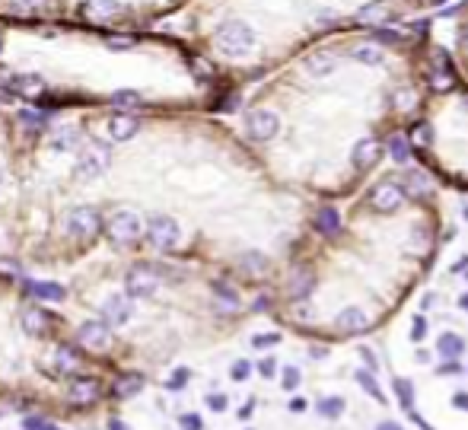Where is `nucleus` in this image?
Masks as SVG:
<instances>
[{"mask_svg":"<svg viewBox=\"0 0 468 430\" xmlns=\"http://www.w3.org/2000/svg\"><path fill=\"white\" fill-rule=\"evenodd\" d=\"M112 163V150H108L106 143H90L80 159H76V175H83V179H99V175L108 169Z\"/></svg>","mask_w":468,"mask_h":430,"instance_id":"nucleus-5","label":"nucleus"},{"mask_svg":"<svg viewBox=\"0 0 468 430\" xmlns=\"http://www.w3.org/2000/svg\"><path fill=\"white\" fill-rule=\"evenodd\" d=\"M112 430H128V427H124L121 421H112Z\"/></svg>","mask_w":468,"mask_h":430,"instance_id":"nucleus-41","label":"nucleus"},{"mask_svg":"<svg viewBox=\"0 0 468 430\" xmlns=\"http://www.w3.org/2000/svg\"><path fill=\"white\" fill-rule=\"evenodd\" d=\"M3 45H7V35H3V29H0V54H3Z\"/></svg>","mask_w":468,"mask_h":430,"instance_id":"nucleus-40","label":"nucleus"},{"mask_svg":"<svg viewBox=\"0 0 468 430\" xmlns=\"http://www.w3.org/2000/svg\"><path fill=\"white\" fill-rule=\"evenodd\" d=\"M19 322H23V328L29 335L42 338V335H48V325H51V319H48V312L38 310V306H26L23 316H19Z\"/></svg>","mask_w":468,"mask_h":430,"instance_id":"nucleus-17","label":"nucleus"},{"mask_svg":"<svg viewBox=\"0 0 468 430\" xmlns=\"http://www.w3.org/2000/svg\"><path fill=\"white\" fill-rule=\"evenodd\" d=\"M408 128L423 166L468 189V80L443 48L433 54L430 86Z\"/></svg>","mask_w":468,"mask_h":430,"instance_id":"nucleus-3","label":"nucleus"},{"mask_svg":"<svg viewBox=\"0 0 468 430\" xmlns=\"http://www.w3.org/2000/svg\"><path fill=\"white\" fill-rule=\"evenodd\" d=\"M302 408H306V401H302V399H296V401H293V405H290V411H296V415H300Z\"/></svg>","mask_w":468,"mask_h":430,"instance_id":"nucleus-39","label":"nucleus"},{"mask_svg":"<svg viewBox=\"0 0 468 430\" xmlns=\"http://www.w3.org/2000/svg\"><path fill=\"white\" fill-rule=\"evenodd\" d=\"M144 389V379H140V373H131V376H121L118 379V395L121 399H131V395H137Z\"/></svg>","mask_w":468,"mask_h":430,"instance_id":"nucleus-22","label":"nucleus"},{"mask_svg":"<svg viewBox=\"0 0 468 430\" xmlns=\"http://www.w3.org/2000/svg\"><path fill=\"white\" fill-rule=\"evenodd\" d=\"M376 430H401V424H395V421H382Z\"/></svg>","mask_w":468,"mask_h":430,"instance_id":"nucleus-36","label":"nucleus"},{"mask_svg":"<svg viewBox=\"0 0 468 430\" xmlns=\"http://www.w3.org/2000/svg\"><path fill=\"white\" fill-rule=\"evenodd\" d=\"M181 427H185V430H201V417H197V415H181Z\"/></svg>","mask_w":468,"mask_h":430,"instance_id":"nucleus-31","label":"nucleus"},{"mask_svg":"<svg viewBox=\"0 0 468 430\" xmlns=\"http://www.w3.org/2000/svg\"><path fill=\"white\" fill-rule=\"evenodd\" d=\"M108 236H112L118 246H131L144 236V223L134 211H118L112 220H108Z\"/></svg>","mask_w":468,"mask_h":430,"instance_id":"nucleus-6","label":"nucleus"},{"mask_svg":"<svg viewBox=\"0 0 468 430\" xmlns=\"http://www.w3.org/2000/svg\"><path fill=\"white\" fill-rule=\"evenodd\" d=\"M144 233H147V239H150L153 249H159V252L175 249V246H179V239H181L179 220L169 217V214H153Z\"/></svg>","mask_w":468,"mask_h":430,"instance_id":"nucleus-4","label":"nucleus"},{"mask_svg":"<svg viewBox=\"0 0 468 430\" xmlns=\"http://www.w3.org/2000/svg\"><path fill=\"white\" fill-rule=\"evenodd\" d=\"M284 385H287V389H296V385H300V373H296L293 367L284 370Z\"/></svg>","mask_w":468,"mask_h":430,"instance_id":"nucleus-29","label":"nucleus"},{"mask_svg":"<svg viewBox=\"0 0 468 430\" xmlns=\"http://www.w3.org/2000/svg\"><path fill=\"white\" fill-rule=\"evenodd\" d=\"M357 379H360V385H363V389H366V392H370L376 401H382V399H385V395H382V389H379V385H376V379H373L370 373H360V376H357Z\"/></svg>","mask_w":468,"mask_h":430,"instance_id":"nucleus-28","label":"nucleus"},{"mask_svg":"<svg viewBox=\"0 0 468 430\" xmlns=\"http://www.w3.org/2000/svg\"><path fill=\"white\" fill-rule=\"evenodd\" d=\"M106 45L112 48V51H124V48L137 45V38L134 35H115V38H106Z\"/></svg>","mask_w":468,"mask_h":430,"instance_id":"nucleus-27","label":"nucleus"},{"mask_svg":"<svg viewBox=\"0 0 468 430\" xmlns=\"http://www.w3.org/2000/svg\"><path fill=\"white\" fill-rule=\"evenodd\" d=\"M433 0H229L207 29L211 51L258 77L322 38L398 26Z\"/></svg>","mask_w":468,"mask_h":430,"instance_id":"nucleus-2","label":"nucleus"},{"mask_svg":"<svg viewBox=\"0 0 468 430\" xmlns=\"http://www.w3.org/2000/svg\"><path fill=\"white\" fill-rule=\"evenodd\" d=\"M102 395V383L96 376H83V379H74L70 383V399L80 401V405H90Z\"/></svg>","mask_w":468,"mask_h":430,"instance_id":"nucleus-15","label":"nucleus"},{"mask_svg":"<svg viewBox=\"0 0 468 430\" xmlns=\"http://www.w3.org/2000/svg\"><path fill=\"white\" fill-rule=\"evenodd\" d=\"M26 430H58V427H51V424H45V421H38V417H29V421H26Z\"/></svg>","mask_w":468,"mask_h":430,"instance_id":"nucleus-32","label":"nucleus"},{"mask_svg":"<svg viewBox=\"0 0 468 430\" xmlns=\"http://www.w3.org/2000/svg\"><path fill=\"white\" fill-rule=\"evenodd\" d=\"M341 411H344V401L341 399H325L322 405H318V415L322 417H338Z\"/></svg>","mask_w":468,"mask_h":430,"instance_id":"nucleus-25","label":"nucleus"},{"mask_svg":"<svg viewBox=\"0 0 468 430\" xmlns=\"http://www.w3.org/2000/svg\"><path fill=\"white\" fill-rule=\"evenodd\" d=\"M443 351H446V354H455V351H459V341H455V338H443Z\"/></svg>","mask_w":468,"mask_h":430,"instance_id":"nucleus-35","label":"nucleus"},{"mask_svg":"<svg viewBox=\"0 0 468 430\" xmlns=\"http://www.w3.org/2000/svg\"><path fill=\"white\" fill-rule=\"evenodd\" d=\"M80 128L76 125H58V128H51V134H48V143H51L54 153H70L80 147Z\"/></svg>","mask_w":468,"mask_h":430,"instance_id":"nucleus-13","label":"nucleus"},{"mask_svg":"<svg viewBox=\"0 0 468 430\" xmlns=\"http://www.w3.org/2000/svg\"><path fill=\"white\" fill-rule=\"evenodd\" d=\"M76 338H80V344L90 347V351H102V347H108L112 335H108V325L102 319H86L76 328Z\"/></svg>","mask_w":468,"mask_h":430,"instance_id":"nucleus-11","label":"nucleus"},{"mask_svg":"<svg viewBox=\"0 0 468 430\" xmlns=\"http://www.w3.org/2000/svg\"><path fill=\"white\" fill-rule=\"evenodd\" d=\"M137 128H140V121L134 118V115H112L108 118V137L112 141H131V137L137 134Z\"/></svg>","mask_w":468,"mask_h":430,"instance_id":"nucleus-16","label":"nucleus"},{"mask_svg":"<svg viewBox=\"0 0 468 430\" xmlns=\"http://www.w3.org/2000/svg\"><path fill=\"white\" fill-rule=\"evenodd\" d=\"M51 360H54V370L58 373H70L76 363H80V357H76V351L70 344H60V347H54Z\"/></svg>","mask_w":468,"mask_h":430,"instance_id":"nucleus-20","label":"nucleus"},{"mask_svg":"<svg viewBox=\"0 0 468 430\" xmlns=\"http://www.w3.org/2000/svg\"><path fill=\"white\" fill-rule=\"evenodd\" d=\"M131 319V303L128 296L112 294L106 303H102V322L106 325H124Z\"/></svg>","mask_w":468,"mask_h":430,"instance_id":"nucleus-14","label":"nucleus"},{"mask_svg":"<svg viewBox=\"0 0 468 430\" xmlns=\"http://www.w3.org/2000/svg\"><path fill=\"white\" fill-rule=\"evenodd\" d=\"M124 287H128V296L131 300H144V296H153L159 287V278L153 268H147V264H134L128 271V280H124Z\"/></svg>","mask_w":468,"mask_h":430,"instance_id":"nucleus-9","label":"nucleus"},{"mask_svg":"<svg viewBox=\"0 0 468 430\" xmlns=\"http://www.w3.org/2000/svg\"><path fill=\"white\" fill-rule=\"evenodd\" d=\"M233 376H236V379H245V376H249V363H236V367H233Z\"/></svg>","mask_w":468,"mask_h":430,"instance_id":"nucleus-34","label":"nucleus"},{"mask_svg":"<svg viewBox=\"0 0 468 430\" xmlns=\"http://www.w3.org/2000/svg\"><path fill=\"white\" fill-rule=\"evenodd\" d=\"M0 83L7 86L10 96H23V99H35L45 93L42 77L35 74H0Z\"/></svg>","mask_w":468,"mask_h":430,"instance_id":"nucleus-10","label":"nucleus"},{"mask_svg":"<svg viewBox=\"0 0 468 430\" xmlns=\"http://www.w3.org/2000/svg\"><path fill=\"white\" fill-rule=\"evenodd\" d=\"M42 7H45V0H10V10L16 16H35Z\"/></svg>","mask_w":468,"mask_h":430,"instance_id":"nucleus-23","label":"nucleus"},{"mask_svg":"<svg viewBox=\"0 0 468 430\" xmlns=\"http://www.w3.org/2000/svg\"><path fill=\"white\" fill-rule=\"evenodd\" d=\"M213 300H217L220 310L233 312L239 306V294H236V287H229L227 280H213Z\"/></svg>","mask_w":468,"mask_h":430,"instance_id":"nucleus-19","label":"nucleus"},{"mask_svg":"<svg viewBox=\"0 0 468 430\" xmlns=\"http://www.w3.org/2000/svg\"><path fill=\"white\" fill-rule=\"evenodd\" d=\"M455 405H459L462 411H468V395H455Z\"/></svg>","mask_w":468,"mask_h":430,"instance_id":"nucleus-38","label":"nucleus"},{"mask_svg":"<svg viewBox=\"0 0 468 430\" xmlns=\"http://www.w3.org/2000/svg\"><path fill=\"white\" fill-rule=\"evenodd\" d=\"M16 121H19V128H23L26 134H38V131L48 128V115L35 112V109H23V112L16 115Z\"/></svg>","mask_w":468,"mask_h":430,"instance_id":"nucleus-18","label":"nucleus"},{"mask_svg":"<svg viewBox=\"0 0 468 430\" xmlns=\"http://www.w3.org/2000/svg\"><path fill=\"white\" fill-rule=\"evenodd\" d=\"M76 13L83 16L86 23H108L121 13V3L118 0H83Z\"/></svg>","mask_w":468,"mask_h":430,"instance_id":"nucleus-12","label":"nucleus"},{"mask_svg":"<svg viewBox=\"0 0 468 430\" xmlns=\"http://www.w3.org/2000/svg\"><path fill=\"white\" fill-rule=\"evenodd\" d=\"M26 290L32 296H42V300H64V287L60 284H45V280H26Z\"/></svg>","mask_w":468,"mask_h":430,"instance_id":"nucleus-21","label":"nucleus"},{"mask_svg":"<svg viewBox=\"0 0 468 430\" xmlns=\"http://www.w3.org/2000/svg\"><path fill=\"white\" fill-rule=\"evenodd\" d=\"M261 373H264V376H271V373H274V360H264L261 363Z\"/></svg>","mask_w":468,"mask_h":430,"instance_id":"nucleus-37","label":"nucleus"},{"mask_svg":"<svg viewBox=\"0 0 468 430\" xmlns=\"http://www.w3.org/2000/svg\"><path fill=\"white\" fill-rule=\"evenodd\" d=\"M185 379H188V370H175L172 379H169V389H181V385H185Z\"/></svg>","mask_w":468,"mask_h":430,"instance_id":"nucleus-30","label":"nucleus"},{"mask_svg":"<svg viewBox=\"0 0 468 430\" xmlns=\"http://www.w3.org/2000/svg\"><path fill=\"white\" fill-rule=\"evenodd\" d=\"M395 389H398V395H401V405L408 408V411H414V392H411L408 379H398V383H395Z\"/></svg>","mask_w":468,"mask_h":430,"instance_id":"nucleus-26","label":"nucleus"},{"mask_svg":"<svg viewBox=\"0 0 468 430\" xmlns=\"http://www.w3.org/2000/svg\"><path fill=\"white\" fill-rule=\"evenodd\" d=\"M437 45L408 26L354 29L293 54L255 106L271 121L264 147H287L306 179L348 189L370 175L414 121Z\"/></svg>","mask_w":468,"mask_h":430,"instance_id":"nucleus-1","label":"nucleus"},{"mask_svg":"<svg viewBox=\"0 0 468 430\" xmlns=\"http://www.w3.org/2000/svg\"><path fill=\"white\" fill-rule=\"evenodd\" d=\"M0 179H3V175H0Z\"/></svg>","mask_w":468,"mask_h":430,"instance_id":"nucleus-42","label":"nucleus"},{"mask_svg":"<svg viewBox=\"0 0 468 430\" xmlns=\"http://www.w3.org/2000/svg\"><path fill=\"white\" fill-rule=\"evenodd\" d=\"M453 64L462 77L468 80V0L462 3V10L455 13L453 26Z\"/></svg>","mask_w":468,"mask_h":430,"instance_id":"nucleus-7","label":"nucleus"},{"mask_svg":"<svg viewBox=\"0 0 468 430\" xmlns=\"http://www.w3.org/2000/svg\"><path fill=\"white\" fill-rule=\"evenodd\" d=\"M137 102H140V93H134V90H121L112 96V106H121V109L137 106Z\"/></svg>","mask_w":468,"mask_h":430,"instance_id":"nucleus-24","label":"nucleus"},{"mask_svg":"<svg viewBox=\"0 0 468 430\" xmlns=\"http://www.w3.org/2000/svg\"><path fill=\"white\" fill-rule=\"evenodd\" d=\"M207 405H211L213 411H223V408H227V399H223V395H211V399H207Z\"/></svg>","mask_w":468,"mask_h":430,"instance_id":"nucleus-33","label":"nucleus"},{"mask_svg":"<svg viewBox=\"0 0 468 430\" xmlns=\"http://www.w3.org/2000/svg\"><path fill=\"white\" fill-rule=\"evenodd\" d=\"M64 230H67L70 239H80V242L92 239L99 233V214L92 207H74L67 214V220H64Z\"/></svg>","mask_w":468,"mask_h":430,"instance_id":"nucleus-8","label":"nucleus"}]
</instances>
